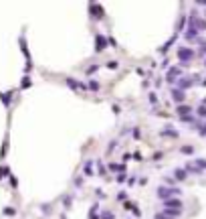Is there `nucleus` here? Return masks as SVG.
<instances>
[{
  "label": "nucleus",
  "mask_w": 206,
  "mask_h": 219,
  "mask_svg": "<svg viewBox=\"0 0 206 219\" xmlns=\"http://www.w3.org/2000/svg\"><path fill=\"white\" fill-rule=\"evenodd\" d=\"M176 195H180V189H174V187H160L158 189V197L160 199H172V197H176Z\"/></svg>",
  "instance_id": "nucleus-1"
},
{
  "label": "nucleus",
  "mask_w": 206,
  "mask_h": 219,
  "mask_svg": "<svg viewBox=\"0 0 206 219\" xmlns=\"http://www.w3.org/2000/svg\"><path fill=\"white\" fill-rule=\"evenodd\" d=\"M178 59H180L182 63H190V61L194 59V51L188 49V47H180V49H178Z\"/></svg>",
  "instance_id": "nucleus-2"
},
{
  "label": "nucleus",
  "mask_w": 206,
  "mask_h": 219,
  "mask_svg": "<svg viewBox=\"0 0 206 219\" xmlns=\"http://www.w3.org/2000/svg\"><path fill=\"white\" fill-rule=\"evenodd\" d=\"M65 83H67L73 92H79V89H81V92H85V89H87V85H85V83H81V81L73 79L71 75H67V77H65Z\"/></svg>",
  "instance_id": "nucleus-3"
},
{
  "label": "nucleus",
  "mask_w": 206,
  "mask_h": 219,
  "mask_svg": "<svg viewBox=\"0 0 206 219\" xmlns=\"http://www.w3.org/2000/svg\"><path fill=\"white\" fill-rule=\"evenodd\" d=\"M180 77H182V69H180V67H170V69H168V75H166V81H168V83H176Z\"/></svg>",
  "instance_id": "nucleus-4"
},
{
  "label": "nucleus",
  "mask_w": 206,
  "mask_h": 219,
  "mask_svg": "<svg viewBox=\"0 0 206 219\" xmlns=\"http://www.w3.org/2000/svg\"><path fill=\"white\" fill-rule=\"evenodd\" d=\"M178 83V89H188V87H192V83H194V79H192V75H184V77H180V79L176 81Z\"/></svg>",
  "instance_id": "nucleus-5"
},
{
  "label": "nucleus",
  "mask_w": 206,
  "mask_h": 219,
  "mask_svg": "<svg viewBox=\"0 0 206 219\" xmlns=\"http://www.w3.org/2000/svg\"><path fill=\"white\" fill-rule=\"evenodd\" d=\"M170 95H172V100H174L176 104H184V100H186V93H184L182 89H178V87H172Z\"/></svg>",
  "instance_id": "nucleus-6"
},
{
  "label": "nucleus",
  "mask_w": 206,
  "mask_h": 219,
  "mask_svg": "<svg viewBox=\"0 0 206 219\" xmlns=\"http://www.w3.org/2000/svg\"><path fill=\"white\" fill-rule=\"evenodd\" d=\"M182 205H184L182 201L180 199H174V197L164 201V209H182Z\"/></svg>",
  "instance_id": "nucleus-7"
},
{
  "label": "nucleus",
  "mask_w": 206,
  "mask_h": 219,
  "mask_svg": "<svg viewBox=\"0 0 206 219\" xmlns=\"http://www.w3.org/2000/svg\"><path fill=\"white\" fill-rule=\"evenodd\" d=\"M105 47H107V39H105L103 35H95V51L99 53V51H103Z\"/></svg>",
  "instance_id": "nucleus-8"
},
{
  "label": "nucleus",
  "mask_w": 206,
  "mask_h": 219,
  "mask_svg": "<svg viewBox=\"0 0 206 219\" xmlns=\"http://www.w3.org/2000/svg\"><path fill=\"white\" fill-rule=\"evenodd\" d=\"M89 10H91V16H95V18H103V8L101 4H89Z\"/></svg>",
  "instance_id": "nucleus-9"
},
{
  "label": "nucleus",
  "mask_w": 206,
  "mask_h": 219,
  "mask_svg": "<svg viewBox=\"0 0 206 219\" xmlns=\"http://www.w3.org/2000/svg\"><path fill=\"white\" fill-rule=\"evenodd\" d=\"M184 171H186V173H192V174H200V173H202V168H200L194 160H192V162H186Z\"/></svg>",
  "instance_id": "nucleus-10"
},
{
  "label": "nucleus",
  "mask_w": 206,
  "mask_h": 219,
  "mask_svg": "<svg viewBox=\"0 0 206 219\" xmlns=\"http://www.w3.org/2000/svg\"><path fill=\"white\" fill-rule=\"evenodd\" d=\"M190 112H192V108L186 104H180L178 108H176V114L180 116V118H184V116H190Z\"/></svg>",
  "instance_id": "nucleus-11"
},
{
  "label": "nucleus",
  "mask_w": 206,
  "mask_h": 219,
  "mask_svg": "<svg viewBox=\"0 0 206 219\" xmlns=\"http://www.w3.org/2000/svg\"><path fill=\"white\" fill-rule=\"evenodd\" d=\"M180 213H182V209H164V215H166L168 219L180 217Z\"/></svg>",
  "instance_id": "nucleus-12"
},
{
  "label": "nucleus",
  "mask_w": 206,
  "mask_h": 219,
  "mask_svg": "<svg viewBox=\"0 0 206 219\" xmlns=\"http://www.w3.org/2000/svg\"><path fill=\"white\" fill-rule=\"evenodd\" d=\"M186 177H188V173H186L184 168H176V171H174V179H176V181H186Z\"/></svg>",
  "instance_id": "nucleus-13"
},
{
  "label": "nucleus",
  "mask_w": 206,
  "mask_h": 219,
  "mask_svg": "<svg viewBox=\"0 0 206 219\" xmlns=\"http://www.w3.org/2000/svg\"><path fill=\"white\" fill-rule=\"evenodd\" d=\"M123 209H129V211H133V213H136V215H141V213H139V209L136 207V203H131V201H125V203H123Z\"/></svg>",
  "instance_id": "nucleus-14"
},
{
  "label": "nucleus",
  "mask_w": 206,
  "mask_h": 219,
  "mask_svg": "<svg viewBox=\"0 0 206 219\" xmlns=\"http://www.w3.org/2000/svg\"><path fill=\"white\" fill-rule=\"evenodd\" d=\"M184 37H186L188 41H192V39H196V41H198V31H194V29H190V26H188V31L184 33Z\"/></svg>",
  "instance_id": "nucleus-15"
},
{
  "label": "nucleus",
  "mask_w": 206,
  "mask_h": 219,
  "mask_svg": "<svg viewBox=\"0 0 206 219\" xmlns=\"http://www.w3.org/2000/svg\"><path fill=\"white\" fill-rule=\"evenodd\" d=\"M93 162L95 160H87L85 162V177H93V174H95L93 173Z\"/></svg>",
  "instance_id": "nucleus-16"
},
{
  "label": "nucleus",
  "mask_w": 206,
  "mask_h": 219,
  "mask_svg": "<svg viewBox=\"0 0 206 219\" xmlns=\"http://www.w3.org/2000/svg\"><path fill=\"white\" fill-rule=\"evenodd\" d=\"M160 134H162V136H170V138H178V132H176V130H172V128H166V130H162Z\"/></svg>",
  "instance_id": "nucleus-17"
},
{
  "label": "nucleus",
  "mask_w": 206,
  "mask_h": 219,
  "mask_svg": "<svg viewBox=\"0 0 206 219\" xmlns=\"http://www.w3.org/2000/svg\"><path fill=\"white\" fill-rule=\"evenodd\" d=\"M97 209H99V203H95V205L89 209V219H99V213H97Z\"/></svg>",
  "instance_id": "nucleus-18"
},
{
  "label": "nucleus",
  "mask_w": 206,
  "mask_h": 219,
  "mask_svg": "<svg viewBox=\"0 0 206 219\" xmlns=\"http://www.w3.org/2000/svg\"><path fill=\"white\" fill-rule=\"evenodd\" d=\"M87 89H89V92H99V83H97V81H93V79H89Z\"/></svg>",
  "instance_id": "nucleus-19"
},
{
  "label": "nucleus",
  "mask_w": 206,
  "mask_h": 219,
  "mask_svg": "<svg viewBox=\"0 0 206 219\" xmlns=\"http://www.w3.org/2000/svg\"><path fill=\"white\" fill-rule=\"evenodd\" d=\"M99 219H115V215L111 213V211H103L101 215H99Z\"/></svg>",
  "instance_id": "nucleus-20"
},
{
  "label": "nucleus",
  "mask_w": 206,
  "mask_h": 219,
  "mask_svg": "<svg viewBox=\"0 0 206 219\" xmlns=\"http://www.w3.org/2000/svg\"><path fill=\"white\" fill-rule=\"evenodd\" d=\"M109 171H119L121 173V171H125V166L123 164H109Z\"/></svg>",
  "instance_id": "nucleus-21"
},
{
  "label": "nucleus",
  "mask_w": 206,
  "mask_h": 219,
  "mask_svg": "<svg viewBox=\"0 0 206 219\" xmlns=\"http://www.w3.org/2000/svg\"><path fill=\"white\" fill-rule=\"evenodd\" d=\"M63 203H65V207H71V203H73V199H71V197H69V195H65V197H63Z\"/></svg>",
  "instance_id": "nucleus-22"
},
{
  "label": "nucleus",
  "mask_w": 206,
  "mask_h": 219,
  "mask_svg": "<svg viewBox=\"0 0 206 219\" xmlns=\"http://www.w3.org/2000/svg\"><path fill=\"white\" fill-rule=\"evenodd\" d=\"M97 166H99V177H105L107 173H105V166L101 164V160H97Z\"/></svg>",
  "instance_id": "nucleus-23"
},
{
  "label": "nucleus",
  "mask_w": 206,
  "mask_h": 219,
  "mask_svg": "<svg viewBox=\"0 0 206 219\" xmlns=\"http://www.w3.org/2000/svg\"><path fill=\"white\" fill-rule=\"evenodd\" d=\"M184 24H186V18L182 16V18L178 21V26H176V31H182V29H184Z\"/></svg>",
  "instance_id": "nucleus-24"
},
{
  "label": "nucleus",
  "mask_w": 206,
  "mask_h": 219,
  "mask_svg": "<svg viewBox=\"0 0 206 219\" xmlns=\"http://www.w3.org/2000/svg\"><path fill=\"white\" fill-rule=\"evenodd\" d=\"M198 116H200V118H206V105H200V108H198Z\"/></svg>",
  "instance_id": "nucleus-25"
},
{
  "label": "nucleus",
  "mask_w": 206,
  "mask_h": 219,
  "mask_svg": "<svg viewBox=\"0 0 206 219\" xmlns=\"http://www.w3.org/2000/svg\"><path fill=\"white\" fill-rule=\"evenodd\" d=\"M196 164H198V166H200V168H206V160H204V158H196Z\"/></svg>",
  "instance_id": "nucleus-26"
},
{
  "label": "nucleus",
  "mask_w": 206,
  "mask_h": 219,
  "mask_svg": "<svg viewBox=\"0 0 206 219\" xmlns=\"http://www.w3.org/2000/svg\"><path fill=\"white\" fill-rule=\"evenodd\" d=\"M182 152H184V154H192L194 148H192V146H182Z\"/></svg>",
  "instance_id": "nucleus-27"
},
{
  "label": "nucleus",
  "mask_w": 206,
  "mask_h": 219,
  "mask_svg": "<svg viewBox=\"0 0 206 219\" xmlns=\"http://www.w3.org/2000/svg\"><path fill=\"white\" fill-rule=\"evenodd\" d=\"M4 213H6V215H16V209H12V207H6V209H4Z\"/></svg>",
  "instance_id": "nucleus-28"
},
{
  "label": "nucleus",
  "mask_w": 206,
  "mask_h": 219,
  "mask_svg": "<svg viewBox=\"0 0 206 219\" xmlns=\"http://www.w3.org/2000/svg\"><path fill=\"white\" fill-rule=\"evenodd\" d=\"M115 146H117V142H109V144H107V152H111V150H115Z\"/></svg>",
  "instance_id": "nucleus-29"
},
{
  "label": "nucleus",
  "mask_w": 206,
  "mask_h": 219,
  "mask_svg": "<svg viewBox=\"0 0 206 219\" xmlns=\"http://www.w3.org/2000/svg\"><path fill=\"white\" fill-rule=\"evenodd\" d=\"M198 130H200V136H206V122L202 126H198Z\"/></svg>",
  "instance_id": "nucleus-30"
},
{
  "label": "nucleus",
  "mask_w": 206,
  "mask_h": 219,
  "mask_svg": "<svg viewBox=\"0 0 206 219\" xmlns=\"http://www.w3.org/2000/svg\"><path fill=\"white\" fill-rule=\"evenodd\" d=\"M107 45H111V47H117V43H115V39H113V37H107Z\"/></svg>",
  "instance_id": "nucleus-31"
},
{
  "label": "nucleus",
  "mask_w": 206,
  "mask_h": 219,
  "mask_svg": "<svg viewBox=\"0 0 206 219\" xmlns=\"http://www.w3.org/2000/svg\"><path fill=\"white\" fill-rule=\"evenodd\" d=\"M6 174H8V168H6V166H2V168H0V179H2V177H6Z\"/></svg>",
  "instance_id": "nucleus-32"
},
{
  "label": "nucleus",
  "mask_w": 206,
  "mask_h": 219,
  "mask_svg": "<svg viewBox=\"0 0 206 219\" xmlns=\"http://www.w3.org/2000/svg\"><path fill=\"white\" fill-rule=\"evenodd\" d=\"M123 181H125V173L117 174V183H123Z\"/></svg>",
  "instance_id": "nucleus-33"
},
{
  "label": "nucleus",
  "mask_w": 206,
  "mask_h": 219,
  "mask_svg": "<svg viewBox=\"0 0 206 219\" xmlns=\"http://www.w3.org/2000/svg\"><path fill=\"white\" fill-rule=\"evenodd\" d=\"M149 102H152V104H156V102H158V97H156V93H149Z\"/></svg>",
  "instance_id": "nucleus-34"
},
{
  "label": "nucleus",
  "mask_w": 206,
  "mask_h": 219,
  "mask_svg": "<svg viewBox=\"0 0 206 219\" xmlns=\"http://www.w3.org/2000/svg\"><path fill=\"white\" fill-rule=\"evenodd\" d=\"M95 71H97V65H93V67H89V69H87V75H91V73H95Z\"/></svg>",
  "instance_id": "nucleus-35"
},
{
  "label": "nucleus",
  "mask_w": 206,
  "mask_h": 219,
  "mask_svg": "<svg viewBox=\"0 0 206 219\" xmlns=\"http://www.w3.org/2000/svg\"><path fill=\"white\" fill-rule=\"evenodd\" d=\"M28 85H30V79H28V77H24V79H22V87H28Z\"/></svg>",
  "instance_id": "nucleus-36"
},
{
  "label": "nucleus",
  "mask_w": 206,
  "mask_h": 219,
  "mask_svg": "<svg viewBox=\"0 0 206 219\" xmlns=\"http://www.w3.org/2000/svg\"><path fill=\"white\" fill-rule=\"evenodd\" d=\"M75 185L81 187V185H83V179H81V177H75Z\"/></svg>",
  "instance_id": "nucleus-37"
},
{
  "label": "nucleus",
  "mask_w": 206,
  "mask_h": 219,
  "mask_svg": "<svg viewBox=\"0 0 206 219\" xmlns=\"http://www.w3.org/2000/svg\"><path fill=\"white\" fill-rule=\"evenodd\" d=\"M107 67H109V69H115V67H117V63H115V61H109V63H107Z\"/></svg>",
  "instance_id": "nucleus-38"
},
{
  "label": "nucleus",
  "mask_w": 206,
  "mask_h": 219,
  "mask_svg": "<svg viewBox=\"0 0 206 219\" xmlns=\"http://www.w3.org/2000/svg\"><path fill=\"white\" fill-rule=\"evenodd\" d=\"M8 177H10V183H12V187H16V185H18V181H16V179H14L12 174H8Z\"/></svg>",
  "instance_id": "nucleus-39"
},
{
  "label": "nucleus",
  "mask_w": 206,
  "mask_h": 219,
  "mask_svg": "<svg viewBox=\"0 0 206 219\" xmlns=\"http://www.w3.org/2000/svg\"><path fill=\"white\" fill-rule=\"evenodd\" d=\"M200 53H204V55H206V45H204V47H202V51H200Z\"/></svg>",
  "instance_id": "nucleus-40"
},
{
  "label": "nucleus",
  "mask_w": 206,
  "mask_h": 219,
  "mask_svg": "<svg viewBox=\"0 0 206 219\" xmlns=\"http://www.w3.org/2000/svg\"><path fill=\"white\" fill-rule=\"evenodd\" d=\"M204 85H206V79H204Z\"/></svg>",
  "instance_id": "nucleus-41"
},
{
  "label": "nucleus",
  "mask_w": 206,
  "mask_h": 219,
  "mask_svg": "<svg viewBox=\"0 0 206 219\" xmlns=\"http://www.w3.org/2000/svg\"><path fill=\"white\" fill-rule=\"evenodd\" d=\"M204 65H206V61H204Z\"/></svg>",
  "instance_id": "nucleus-42"
}]
</instances>
